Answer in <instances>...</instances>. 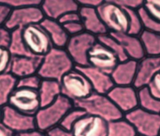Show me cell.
Returning a JSON list of instances; mask_svg holds the SVG:
<instances>
[{
	"instance_id": "obj_36",
	"label": "cell",
	"mask_w": 160,
	"mask_h": 136,
	"mask_svg": "<svg viewBox=\"0 0 160 136\" xmlns=\"http://www.w3.org/2000/svg\"><path fill=\"white\" fill-rule=\"evenodd\" d=\"M143 7L152 17L160 22V0L144 1Z\"/></svg>"
},
{
	"instance_id": "obj_41",
	"label": "cell",
	"mask_w": 160,
	"mask_h": 136,
	"mask_svg": "<svg viewBox=\"0 0 160 136\" xmlns=\"http://www.w3.org/2000/svg\"><path fill=\"white\" fill-rule=\"evenodd\" d=\"M58 21L60 24L63 25L67 23L81 21V19L80 14L78 11H72L63 15L58 19Z\"/></svg>"
},
{
	"instance_id": "obj_15",
	"label": "cell",
	"mask_w": 160,
	"mask_h": 136,
	"mask_svg": "<svg viewBox=\"0 0 160 136\" xmlns=\"http://www.w3.org/2000/svg\"><path fill=\"white\" fill-rule=\"evenodd\" d=\"M160 72V56H146L138 61L133 86L136 89L148 87L153 78Z\"/></svg>"
},
{
	"instance_id": "obj_22",
	"label": "cell",
	"mask_w": 160,
	"mask_h": 136,
	"mask_svg": "<svg viewBox=\"0 0 160 136\" xmlns=\"http://www.w3.org/2000/svg\"><path fill=\"white\" fill-rule=\"evenodd\" d=\"M40 24L48 33L53 47L65 48L70 36L61 24L58 21L45 17Z\"/></svg>"
},
{
	"instance_id": "obj_25",
	"label": "cell",
	"mask_w": 160,
	"mask_h": 136,
	"mask_svg": "<svg viewBox=\"0 0 160 136\" xmlns=\"http://www.w3.org/2000/svg\"><path fill=\"white\" fill-rule=\"evenodd\" d=\"M19 79L11 72L0 74V105L8 104L11 94L17 88Z\"/></svg>"
},
{
	"instance_id": "obj_23",
	"label": "cell",
	"mask_w": 160,
	"mask_h": 136,
	"mask_svg": "<svg viewBox=\"0 0 160 136\" xmlns=\"http://www.w3.org/2000/svg\"><path fill=\"white\" fill-rule=\"evenodd\" d=\"M41 107H45L61 95L60 82L52 79H42L38 89Z\"/></svg>"
},
{
	"instance_id": "obj_5",
	"label": "cell",
	"mask_w": 160,
	"mask_h": 136,
	"mask_svg": "<svg viewBox=\"0 0 160 136\" xmlns=\"http://www.w3.org/2000/svg\"><path fill=\"white\" fill-rule=\"evenodd\" d=\"M61 94L73 102L89 97L94 92L87 77L76 67L60 81Z\"/></svg>"
},
{
	"instance_id": "obj_13",
	"label": "cell",
	"mask_w": 160,
	"mask_h": 136,
	"mask_svg": "<svg viewBox=\"0 0 160 136\" xmlns=\"http://www.w3.org/2000/svg\"><path fill=\"white\" fill-rule=\"evenodd\" d=\"M107 95L124 114L139 107L138 89L133 85H114Z\"/></svg>"
},
{
	"instance_id": "obj_43",
	"label": "cell",
	"mask_w": 160,
	"mask_h": 136,
	"mask_svg": "<svg viewBox=\"0 0 160 136\" xmlns=\"http://www.w3.org/2000/svg\"><path fill=\"white\" fill-rule=\"evenodd\" d=\"M46 134L47 136H74L71 131L66 130L59 125L49 129Z\"/></svg>"
},
{
	"instance_id": "obj_27",
	"label": "cell",
	"mask_w": 160,
	"mask_h": 136,
	"mask_svg": "<svg viewBox=\"0 0 160 136\" xmlns=\"http://www.w3.org/2000/svg\"><path fill=\"white\" fill-rule=\"evenodd\" d=\"M107 136H138L134 127L124 117L108 122Z\"/></svg>"
},
{
	"instance_id": "obj_17",
	"label": "cell",
	"mask_w": 160,
	"mask_h": 136,
	"mask_svg": "<svg viewBox=\"0 0 160 136\" xmlns=\"http://www.w3.org/2000/svg\"><path fill=\"white\" fill-rule=\"evenodd\" d=\"M79 7L78 1L74 0H44L41 5L45 17L56 21L66 13L78 11Z\"/></svg>"
},
{
	"instance_id": "obj_46",
	"label": "cell",
	"mask_w": 160,
	"mask_h": 136,
	"mask_svg": "<svg viewBox=\"0 0 160 136\" xmlns=\"http://www.w3.org/2000/svg\"><path fill=\"white\" fill-rule=\"evenodd\" d=\"M16 133L1 123L0 136H15Z\"/></svg>"
},
{
	"instance_id": "obj_42",
	"label": "cell",
	"mask_w": 160,
	"mask_h": 136,
	"mask_svg": "<svg viewBox=\"0 0 160 136\" xmlns=\"http://www.w3.org/2000/svg\"><path fill=\"white\" fill-rule=\"evenodd\" d=\"M148 87L151 93L160 100V72L153 78Z\"/></svg>"
},
{
	"instance_id": "obj_33",
	"label": "cell",
	"mask_w": 160,
	"mask_h": 136,
	"mask_svg": "<svg viewBox=\"0 0 160 136\" xmlns=\"http://www.w3.org/2000/svg\"><path fill=\"white\" fill-rule=\"evenodd\" d=\"M42 79L38 74L19 79L17 87H24L38 90Z\"/></svg>"
},
{
	"instance_id": "obj_20",
	"label": "cell",
	"mask_w": 160,
	"mask_h": 136,
	"mask_svg": "<svg viewBox=\"0 0 160 136\" xmlns=\"http://www.w3.org/2000/svg\"><path fill=\"white\" fill-rule=\"evenodd\" d=\"M138 61L130 59L120 62L111 74V78L115 85H133Z\"/></svg>"
},
{
	"instance_id": "obj_2",
	"label": "cell",
	"mask_w": 160,
	"mask_h": 136,
	"mask_svg": "<svg viewBox=\"0 0 160 136\" xmlns=\"http://www.w3.org/2000/svg\"><path fill=\"white\" fill-rule=\"evenodd\" d=\"M74 107L84 110L86 114L101 117L108 122L124 117V114L107 94L93 92L89 97L74 102Z\"/></svg>"
},
{
	"instance_id": "obj_6",
	"label": "cell",
	"mask_w": 160,
	"mask_h": 136,
	"mask_svg": "<svg viewBox=\"0 0 160 136\" xmlns=\"http://www.w3.org/2000/svg\"><path fill=\"white\" fill-rule=\"evenodd\" d=\"M138 136H160V114L146 111L139 107L124 114Z\"/></svg>"
},
{
	"instance_id": "obj_19",
	"label": "cell",
	"mask_w": 160,
	"mask_h": 136,
	"mask_svg": "<svg viewBox=\"0 0 160 136\" xmlns=\"http://www.w3.org/2000/svg\"><path fill=\"white\" fill-rule=\"evenodd\" d=\"M78 12L86 32L96 37L109 33L100 18L96 8L80 6Z\"/></svg>"
},
{
	"instance_id": "obj_14",
	"label": "cell",
	"mask_w": 160,
	"mask_h": 136,
	"mask_svg": "<svg viewBox=\"0 0 160 136\" xmlns=\"http://www.w3.org/2000/svg\"><path fill=\"white\" fill-rule=\"evenodd\" d=\"M71 132L74 136H107L108 122L87 114L76 122Z\"/></svg>"
},
{
	"instance_id": "obj_45",
	"label": "cell",
	"mask_w": 160,
	"mask_h": 136,
	"mask_svg": "<svg viewBox=\"0 0 160 136\" xmlns=\"http://www.w3.org/2000/svg\"><path fill=\"white\" fill-rule=\"evenodd\" d=\"M15 136H47V135L46 132L36 129L34 130L16 134Z\"/></svg>"
},
{
	"instance_id": "obj_37",
	"label": "cell",
	"mask_w": 160,
	"mask_h": 136,
	"mask_svg": "<svg viewBox=\"0 0 160 136\" xmlns=\"http://www.w3.org/2000/svg\"><path fill=\"white\" fill-rule=\"evenodd\" d=\"M12 40V31L4 26L0 28V47L9 49Z\"/></svg>"
},
{
	"instance_id": "obj_40",
	"label": "cell",
	"mask_w": 160,
	"mask_h": 136,
	"mask_svg": "<svg viewBox=\"0 0 160 136\" xmlns=\"http://www.w3.org/2000/svg\"><path fill=\"white\" fill-rule=\"evenodd\" d=\"M13 9L4 2L0 1V26H3L8 21Z\"/></svg>"
},
{
	"instance_id": "obj_1",
	"label": "cell",
	"mask_w": 160,
	"mask_h": 136,
	"mask_svg": "<svg viewBox=\"0 0 160 136\" xmlns=\"http://www.w3.org/2000/svg\"><path fill=\"white\" fill-rule=\"evenodd\" d=\"M75 68V65L64 48L52 47L43 57L37 74L42 79L60 82L62 78Z\"/></svg>"
},
{
	"instance_id": "obj_30",
	"label": "cell",
	"mask_w": 160,
	"mask_h": 136,
	"mask_svg": "<svg viewBox=\"0 0 160 136\" xmlns=\"http://www.w3.org/2000/svg\"><path fill=\"white\" fill-rule=\"evenodd\" d=\"M86 114H87L84 110L74 107L65 115L59 125L66 130L71 131L76 122Z\"/></svg>"
},
{
	"instance_id": "obj_4",
	"label": "cell",
	"mask_w": 160,
	"mask_h": 136,
	"mask_svg": "<svg viewBox=\"0 0 160 136\" xmlns=\"http://www.w3.org/2000/svg\"><path fill=\"white\" fill-rule=\"evenodd\" d=\"M97 11L109 33H127L129 17L124 8L114 0L103 1Z\"/></svg>"
},
{
	"instance_id": "obj_8",
	"label": "cell",
	"mask_w": 160,
	"mask_h": 136,
	"mask_svg": "<svg viewBox=\"0 0 160 136\" xmlns=\"http://www.w3.org/2000/svg\"><path fill=\"white\" fill-rule=\"evenodd\" d=\"M22 37L28 50L37 57H43L53 47L48 33L40 24L23 28Z\"/></svg>"
},
{
	"instance_id": "obj_38",
	"label": "cell",
	"mask_w": 160,
	"mask_h": 136,
	"mask_svg": "<svg viewBox=\"0 0 160 136\" xmlns=\"http://www.w3.org/2000/svg\"><path fill=\"white\" fill-rule=\"evenodd\" d=\"M62 26L69 36H75L85 31L84 27L81 21L67 23L63 24Z\"/></svg>"
},
{
	"instance_id": "obj_7",
	"label": "cell",
	"mask_w": 160,
	"mask_h": 136,
	"mask_svg": "<svg viewBox=\"0 0 160 136\" xmlns=\"http://www.w3.org/2000/svg\"><path fill=\"white\" fill-rule=\"evenodd\" d=\"M97 41L96 36L86 31L70 36L64 49L73 61L75 67L89 66L88 54Z\"/></svg>"
},
{
	"instance_id": "obj_12",
	"label": "cell",
	"mask_w": 160,
	"mask_h": 136,
	"mask_svg": "<svg viewBox=\"0 0 160 136\" xmlns=\"http://www.w3.org/2000/svg\"><path fill=\"white\" fill-rule=\"evenodd\" d=\"M88 61L89 66L110 75L119 62L116 55L98 41L88 52Z\"/></svg>"
},
{
	"instance_id": "obj_16",
	"label": "cell",
	"mask_w": 160,
	"mask_h": 136,
	"mask_svg": "<svg viewBox=\"0 0 160 136\" xmlns=\"http://www.w3.org/2000/svg\"><path fill=\"white\" fill-rule=\"evenodd\" d=\"M88 79L94 92L101 94H108L115 85L110 74L90 66L75 67Z\"/></svg>"
},
{
	"instance_id": "obj_32",
	"label": "cell",
	"mask_w": 160,
	"mask_h": 136,
	"mask_svg": "<svg viewBox=\"0 0 160 136\" xmlns=\"http://www.w3.org/2000/svg\"><path fill=\"white\" fill-rule=\"evenodd\" d=\"M124 9L129 17V29L127 33L130 35L139 36L144 29L138 11L131 9Z\"/></svg>"
},
{
	"instance_id": "obj_34",
	"label": "cell",
	"mask_w": 160,
	"mask_h": 136,
	"mask_svg": "<svg viewBox=\"0 0 160 136\" xmlns=\"http://www.w3.org/2000/svg\"><path fill=\"white\" fill-rule=\"evenodd\" d=\"M13 56L9 49L0 47V73L9 72Z\"/></svg>"
},
{
	"instance_id": "obj_3",
	"label": "cell",
	"mask_w": 160,
	"mask_h": 136,
	"mask_svg": "<svg viewBox=\"0 0 160 136\" xmlns=\"http://www.w3.org/2000/svg\"><path fill=\"white\" fill-rule=\"evenodd\" d=\"M74 107V102L60 95L51 104L41 108L35 115L37 129L47 132L49 129L58 126L65 115Z\"/></svg>"
},
{
	"instance_id": "obj_29",
	"label": "cell",
	"mask_w": 160,
	"mask_h": 136,
	"mask_svg": "<svg viewBox=\"0 0 160 136\" xmlns=\"http://www.w3.org/2000/svg\"><path fill=\"white\" fill-rule=\"evenodd\" d=\"M97 39L98 41L106 46L116 55L119 61V62H124L129 59V57L127 56L122 45L109 33L99 36L97 37Z\"/></svg>"
},
{
	"instance_id": "obj_10",
	"label": "cell",
	"mask_w": 160,
	"mask_h": 136,
	"mask_svg": "<svg viewBox=\"0 0 160 136\" xmlns=\"http://www.w3.org/2000/svg\"><path fill=\"white\" fill-rule=\"evenodd\" d=\"M1 124L16 134L37 129L35 116L21 113L8 104L1 107Z\"/></svg>"
},
{
	"instance_id": "obj_47",
	"label": "cell",
	"mask_w": 160,
	"mask_h": 136,
	"mask_svg": "<svg viewBox=\"0 0 160 136\" xmlns=\"http://www.w3.org/2000/svg\"></svg>"
},
{
	"instance_id": "obj_28",
	"label": "cell",
	"mask_w": 160,
	"mask_h": 136,
	"mask_svg": "<svg viewBox=\"0 0 160 136\" xmlns=\"http://www.w3.org/2000/svg\"><path fill=\"white\" fill-rule=\"evenodd\" d=\"M9 50L13 56H35L27 48L22 37V29L19 28L12 31V40Z\"/></svg>"
},
{
	"instance_id": "obj_39",
	"label": "cell",
	"mask_w": 160,
	"mask_h": 136,
	"mask_svg": "<svg viewBox=\"0 0 160 136\" xmlns=\"http://www.w3.org/2000/svg\"><path fill=\"white\" fill-rule=\"evenodd\" d=\"M116 3L126 9L138 10L143 6L144 1L142 0H114Z\"/></svg>"
},
{
	"instance_id": "obj_44",
	"label": "cell",
	"mask_w": 160,
	"mask_h": 136,
	"mask_svg": "<svg viewBox=\"0 0 160 136\" xmlns=\"http://www.w3.org/2000/svg\"><path fill=\"white\" fill-rule=\"evenodd\" d=\"M80 6H85L88 7L96 8L99 7L103 2L102 0H78Z\"/></svg>"
},
{
	"instance_id": "obj_31",
	"label": "cell",
	"mask_w": 160,
	"mask_h": 136,
	"mask_svg": "<svg viewBox=\"0 0 160 136\" xmlns=\"http://www.w3.org/2000/svg\"><path fill=\"white\" fill-rule=\"evenodd\" d=\"M138 12L141 20L143 29L147 31L160 33V22L152 17L142 7L139 8Z\"/></svg>"
},
{
	"instance_id": "obj_18",
	"label": "cell",
	"mask_w": 160,
	"mask_h": 136,
	"mask_svg": "<svg viewBox=\"0 0 160 136\" xmlns=\"http://www.w3.org/2000/svg\"><path fill=\"white\" fill-rule=\"evenodd\" d=\"M42 57L13 56L9 72L18 79L37 74Z\"/></svg>"
},
{
	"instance_id": "obj_9",
	"label": "cell",
	"mask_w": 160,
	"mask_h": 136,
	"mask_svg": "<svg viewBox=\"0 0 160 136\" xmlns=\"http://www.w3.org/2000/svg\"><path fill=\"white\" fill-rule=\"evenodd\" d=\"M8 104L19 112L35 116L41 108L38 90L17 87L9 97Z\"/></svg>"
},
{
	"instance_id": "obj_11",
	"label": "cell",
	"mask_w": 160,
	"mask_h": 136,
	"mask_svg": "<svg viewBox=\"0 0 160 136\" xmlns=\"http://www.w3.org/2000/svg\"><path fill=\"white\" fill-rule=\"evenodd\" d=\"M45 18L41 6H29L13 9L4 27L11 31L23 29L28 26L40 24Z\"/></svg>"
},
{
	"instance_id": "obj_24",
	"label": "cell",
	"mask_w": 160,
	"mask_h": 136,
	"mask_svg": "<svg viewBox=\"0 0 160 136\" xmlns=\"http://www.w3.org/2000/svg\"><path fill=\"white\" fill-rule=\"evenodd\" d=\"M139 37L146 56H160V33L143 30Z\"/></svg>"
},
{
	"instance_id": "obj_21",
	"label": "cell",
	"mask_w": 160,
	"mask_h": 136,
	"mask_svg": "<svg viewBox=\"0 0 160 136\" xmlns=\"http://www.w3.org/2000/svg\"><path fill=\"white\" fill-rule=\"evenodd\" d=\"M117 39L124 48L129 59L139 61L146 56V54L139 36L128 33H109Z\"/></svg>"
},
{
	"instance_id": "obj_35",
	"label": "cell",
	"mask_w": 160,
	"mask_h": 136,
	"mask_svg": "<svg viewBox=\"0 0 160 136\" xmlns=\"http://www.w3.org/2000/svg\"><path fill=\"white\" fill-rule=\"evenodd\" d=\"M2 2L7 4L12 9L21 8L29 6H41V0H1Z\"/></svg>"
},
{
	"instance_id": "obj_26",
	"label": "cell",
	"mask_w": 160,
	"mask_h": 136,
	"mask_svg": "<svg viewBox=\"0 0 160 136\" xmlns=\"http://www.w3.org/2000/svg\"><path fill=\"white\" fill-rule=\"evenodd\" d=\"M139 107L146 111L160 114V100L154 97L148 87L138 90Z\"/></svg>"
}]
</instances>
